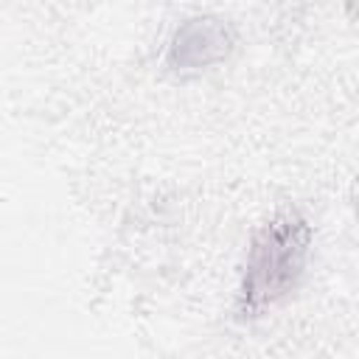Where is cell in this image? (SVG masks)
Returning <instances> with one entry per match:
<instances>
[{"label": "cell", "mask_w": 359, "mask_h": 359, "mask_svg": "<svg viewBox=\"0 0 359 359\" xmlns=\"http://www.w3.org/2000/svg\"><path fill=\"white\" fill-rule=\"evenodd\" d=\"M236 28L230 20L219 14H196L180 22L174 31L168 50H165V67L174 76H196L219 62H224L236 48Z\"/></svg>", "instance_id": "cell-2"}, {"label": "cell", "mask_w": 359, "mask_h": 359, "mask_svg": "<svg viewBox=\"0 0 359 359\" xmlns=\"http://www.w3.org/2000/svg\"><path fill=\"white\" fill-rule=\"evenodd\" d=\"M314 230L297 208H280L252 236L236 294L238 320H255L283 303L300 283Z\"/></svg>", "instance_id": "cell-1"}]
</instances>
